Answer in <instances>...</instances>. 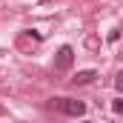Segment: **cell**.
<instances>
[{
  "label": "cell",
  "instance_id": "obj_1",
  "mask_svg": "<svg viewBox=\"0 0 123 123\" xmlns=\"http://www.w3.org/2000/svg\"><path fill=\"white\" fill-rule=\"evenodd\" d=\"M52 106L63 112V115H72V117H80V115H86V103L83 100H72V97H55L52 100Z\"/></svg>",
  "mask_w": 123,
  "mask_h": 123
},
{
  "label": "cell",
  "instance_id": "obj_2",
  "mask_svg": "<svg viewBox=\"0 0 123 123\" xmlns=\"http://www.w3.org/2000/svg\"><path fill=\"white\" fill-rule=\"evenodd\" d=\"M72 63H74V49H72V46H60V52H57V57H55V69L66 72Z\"/></svg>",
  "mask_w": 123,
  "mask_h": 123
},
{
  "label": "cell",
  "instance_id": "obj_3",
  "mask_svg": "<svg viewBox=\"0 0 123 123\" xmlns=\"http://www.w3.org/2000/svg\"><path fill=\"white\" fill-rule=\"evenodd\" d=\"M94 77H97V72L86 69V72H77V77H72V83H74V86H86V83H92Z\"/></svg>",
  "mask_w": 123,
  "mask_h": 123
},
{
  "label": "cell",
  "instance_id": "obj_4",
  "mask_svg": "<svg viewBox=\"0 0 123 123\" xmlns=\"http://www.w3.org/2000/svg\"><path fill=\"white\" fill-rule=\"evenodd\" d=\"M112 112H115V115H120V112H123V100H120V97L112 100Z\"/></svg>",
  "mask_w": 123,
  "mask_h": 123
}]
</instances>
